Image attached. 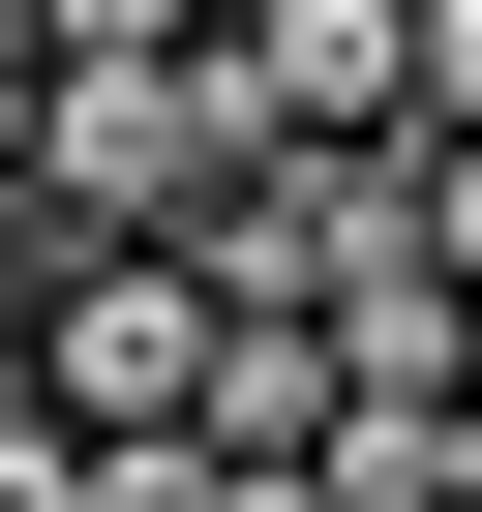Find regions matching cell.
Wrapping results in <instances>:
<instances>
[{"instance_id":"obj_3","label":"cell","mask_w":482,"mask_h":512,"mask_svg":"<svg viewBox=\"0 0 482 512\" xmlns=\"http://www.w3.org/2000/svg\"><path fill=\"white\" fill-rule=\"evenodd\" d=\"M181 452H272V482H302V452H332V332H302V302H211V392H181Z\"/></svg>"},{"instance_id":"obj_2","label":"cell","mask_w":482,"mask_h":512,"mask_svg":"<svg viewBox=\"0 0 482 512\" xmlns=\"http://www.w3.org/2000/svg\"><path fill=\"white\" fill-rule=\"evenodd\" d=\"M211 91H241V151H392V0H241Z\"/></svg>"},{"instance_id":"obj_6","label":"cell","mask_w":482,"mask_h":512,"mask_svg":"<svg viewBox=\"0 0 482 512\" xmlns=\"http://www.w3.org/2000/svg\"><path fill=\"white\" fill-rule=\"evenodd\" d=\"M0 121H31V0H0Z\"/></svg>"},{"instance_id":"obj_4","label":"cell","mask_w":482,"mask_h":512,"mask_svg":"<svg viewBox=\"0 0 482 512\" xmlns=\"http://www.w3.org/2000/svg\"><path fill=\"white\" fill-rule=\"evenodd\" d=\"M31 61H181V0H31Z\"/></svg>"},{"instance_id":"obj_5","label":"cell","mask_w":482,"mask_h":512,"mask_svg":"<svg viewBox=\"0 0 482 512\" xmlns=\"http://www.w3.org/2000/svg\"><path fill=\"white\" fill-rule=\"evenodd\" d=\"M0 512H91V452H61V422H31V392H0Z\"/></svg>"},{"instance_id":"obj_1","label":"cell","mask_w":482,"mask_h":512,"mask_svg":"<svg viewBox=\"0 0 482 512\" xmlns=\"http://www.w3.org/2000/svg\"><path fill=\"white\" fill-rule=\"evenodd\" d=\"M0 211H31L61 272H121V241H211V211H241V91H211V61H31V121H0Z\"/></svg>"}]
</instances>
